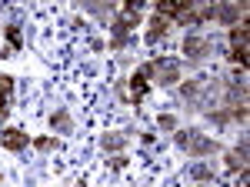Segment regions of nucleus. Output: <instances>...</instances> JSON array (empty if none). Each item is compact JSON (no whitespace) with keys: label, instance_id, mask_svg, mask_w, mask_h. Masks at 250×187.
<instances>
[{"label":"nucleus","instance_id":"nucleus-8","mask_svg":"<svg viewBox=\"0 0 250 187\" xmlns=\"http://www.w3.org/2000/svg\"><path fill=\"white\" fill-rule=\"evenodd\" d=\"M217 20L227 27H237L240 20H247V7L244 3H224V7H217Z\"/></svg>","mask_w":250,"mask_h":187},{"label":"nucleus","instance_id":"nucleus-19","mask_svg":"<svg viewBox=\"0 0 250 187\" xmlns=\"http://www.w3.org/2000/svg\"><path fill=\"white\" fill-rule=\"evenodd\" d=\"M197 91H200V84H197V80H187V84H184V100H193V97H197Z\"/></svg>","mask_w":250,"mask_h":187},{"label":"nucleus","instance_id":"nucleus-17","mask_svg":"<svg viewBox=\"0 0 250 187\" xmlns=\"http://www.w3.org/2000/svg\"><path fill=\"white\" fill-rule=\"evenodd\" d=\"M87 10H94V14H100V17H114V7L110 3H83Z\"/></svg>","mask_w":250,"mask_h":187},{"label":"nucleus","instance_id":"nucleus-2","mask_svg":"<svg viewBox=\"0 0 250 187\" xmlns=\"http://www.w3.org/2000/svg\"><path fill=\"white\" fill-rule=\"evenodd\" d=\"M173 140H177V147L187 150L190 157H210V154L220 150V144L213 137H207V134H200V131H177Z\"/></svg>","mask_w":250,"mask_h":187},{"label":"nucleus","instance_id":"nucleus-11","mask_svg":"<svg viewBox=\"0 0 250 187\" xmlns=\"http://www.w3.org/2000/svg\"><path fill=\"white\" fill-rule=\"evenodd\" d=\"M127 140H130V134H124V131H114V134H104V137H100V147L104 150H124L127 147Z\"/></svg>","mask_w":250,"mask_h":187},{"label":"nucleus","instance_id":"nucleus-20","mask_svg":"<svg viewBox=\"0 0 250 187\" xmlns=\"http://www.w3.org/2000/svg\"><path fill=\"white\" fill-rule=\"evenodd\" d=\"M110 167H114V170H124V167H127V157H124V154H117L114 161H110Z\"/></svg>","mask_w":250,"mask_h":187},{"label":"nucleus","instance_id":"nucleus-16","mask_svg":"<svg viewBox=\"0 0 250 187\" xmlns=\"http://www.w3.org/2000/svg\"><path fill=\"white\" fill-rule=\"evenodd\" d=\"M30 144H34V147H37L40 154H47V150H54V147H57V140H54V137H37V140H30Z\"/></svg>","mask_w":250,"mask_h":187},{"label":"nucleus","instance_id":"nucleus-4","mask_svg":"<svg viewBox=\"0 0 250 187\" xmlns=\"http://www.w3.org/2000/svg\"><path fill=\"white\" fill-rule=\"evenodd\" d=\"M247 37H250V23L240 20L237 27H230V60L247 67Z\"/></svg>","mask_w":250,"mask_h":187},{"label":"nucleus","instance_id":"nucleus-14","mask_svg":"<svg viewBox=\"0 0 250 187\" xmlns=\"http://www.w3.org/2000/svg\"><path fill=\"white\" fill-rule=\"evenodd\" d=\"M7 44H10V54L23 47V34H20V23H10V27H7Z\"/></svg>","mask_w":250,"mask_h":187},{"label":"nucleus","instance_id":"nucleus-12","mask_svg":"<svg viewBox=\"0 0 250 187\" xmlns=\"http://www.w3.org/2000/svg\"><path fill=\"white\" fill-rule=\"evenodd\" d=\"M170 20H164V17H157L154 14V20H150V30H147V44H157V40L160 37H167V34H170Z\"/></svg>","mask_w":250,"mask_h":187},{"label":"nucleus","instance_id":"nucleus-6","mask_svg":"<svg viewBox=\"0 0 250 187\" xmlns=\"http://www.w3.org/2000/svg\"><path fill=\"white\" fill-rule=\"evenodd\" d=\"M27 144H30V137L20 131V127H3V131H0V147L3 150L20 154V150H27Z\"/></svg>","mask_w":250,"mask_h":187},{"label":"nucleus","instance_id":"nucleus-10","mask_svg":"<svg viewBox=\"0 0 250 187\" xmlns=\"http://www.w3.org/2000/svg\"><path fill=\"white\" fill-rule=\"evenodd\" d=\"M227 170H247V137L240 140V147L227 154Z\"/></svg>","mask_w":250,"mask_h":187},{"label":"nucleus","instance_id":"nucleus-1","mask_svg":"<svg viewBox=\"0 0 250 187\" xmlns=\"http://www.w3.org/2000/svg\"><path fill=\"white\" fill-rule=\"evenodd\" d=\"M137 23H140V0H130V3L124 7V14L110 20V30H114L110 47H114V50H124V47H127V40H130V27H137Z\"/></svg>","mask_w":250,"mask_h":187},{"label":"nucleus","instance_id":"nucleus-18","mask_svg":"<svg viewBox=\"0 0 250 187\" xmlns=\"http://www.w3.org/2000/svg\"><path fill=\"white\" fill-rule=\"evenodd\" d=\"M157 124H160V131H177V117H173V114H160V120H157Z\"/></svg>","mask_w":250,"mask_h":187},{"label":"nucleus","instance_id":"nucleus-7","mask_svg":"<svg viewBox=\"0 0 250 187\" xmlns=\"http://www.w3.org/2000/svg\"><path fill=\"white\" fill-rule=\"evenodd\" d=\"M130 87H134V91H130V100L140 104V100L147 97V91H150V67H147V64L137 67V74L130 77Z\"/></svg>","mask_w":250,"mask_h":187},{"label":"nucleus","instance_id":"nucleus-3","mask_svg":"<svg viewBox=\"0 0 250 187\" xmlns=\"http://www.w3.org/2000/svg\"><path fill=\"white\" fill-rule=\"evenodd\" d=\"M147 67H150V84L154 87H173L184 74V64L177 57H154V60H147Z\"/></svg>","mask_w":250,"mask_h":187},{"label":"nucleus","instance_id":"nucleus-21","mask_svg":"<svg viewBox=\"0 0 250 187\" xmlns=\"http://www.w3.org/2000/svg\"><path fill=\"white\" fill-rule=\"evenodd\" d=\"M0 184H3V174H0Z\"/></svg>","mask_w":250,"mask_h":187},{"label":"nucleus","instance_id":"nucleus-15","mask_svg":"<svg viewBox=\"0 0 250 187\" xmlns=\"http://www.w3.org/2000/svg\"><path fill=\"white\" fill-rule=\"evenodd\" d=\"M190 174H193V181H213V167L210 164H193Z\"/></svg>","mask_w":250,"mask_h":187},{"label":"nucleus","instance_id":"nucleus-5","mask_svg":"<svg viewBox=\"0 0 250 187\" xmlns=\"http://www.w3.org/2000/svg\"><path fill=\"white\" fill-rule=\"evenodd\" d=\"M184 54L190 57V60H204V57L213 54V40L197 37V34H187V40H184Z\"/></svg>","mask_w":250,"mask_h":187},{"label":"nucleus","instance_id":"nucleus-13","mask_svg":"<svg viewBox=\"0 0 250 187\" xmlns=\"http://www.w3.org/2000/svg\"><path fill=\"white\" fill-rule=\"evenodd\" d=\"M10 97H14V77H10V74H0V114H7Z\"/></svg>","mask_w":250,"mask_h":187},{"label":"nucleus","instance_id":"nucleus-22","mask_svg":"<svg viewBox=\"0 0 250 187\" xmlns=\"http://www.w3.org/2000/svg\"><path fill=\"white\" fill-rule=\"evenodd\" d=\"M227 187H237V184H227Z\"/></svg>","mask_w":250,"mask_h":187},{"label":"nucleus","instance_id":"nucleus-9","mask_svg":"<svg viewBox=\"0 0 250 187\" xmlns=\"http://www.w3.org/2000/svg\"><path fill=\"white\" fill-rule=\"evenodd\" d=\"M50 127H54L57 134H70V131H74V117H70V111H67V107L54 111V114H50Z\"/></svg>","mask_w":250,"mask_h":187}]
</instances>
